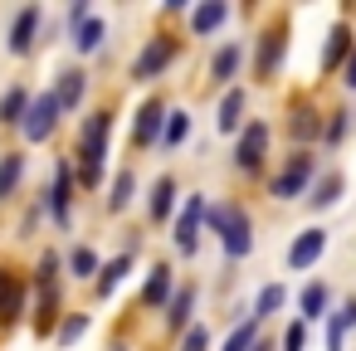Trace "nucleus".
Listing matches in <instances>:
<instances>
[{
    "label": "nucleus",
    "instance_id": "obj_5",
    "mask_svg": "<svg viewBox=\"0 0 356 351\" xmlns=\"http://www.w3.org/2000/svg\"><path fill=\"white\" fill-rule=\"evenodd\" d=\"M220 234H225V254H229V259H244V254H249L254 239H249V215H244V205H225V229H220Z\"/></svg>",
    "mask_w": 356,
    "mask_h": 351
},
{
    "label": "nucleus",
    "instance_id": "obj_24",
    "mask_svg": "<svg viewBox=\"0 0 356 351\" xmlns=\"http://www.w3.org/2000/svg\"><path fill=\"white\" fill-rule=\"evenodd\" d=\"M171 205H176V181H171V176H161V181H156V190H152V220H166V215H171Z\"/></svg>",
    "mask_w": 356,
    "mask_h": 351
},
{
    "label": "nucleus",
    "instance_id": "obj_40",
    "mask_svg": "<svg viewBox=\"0 0 356 351\" xmlns=\"http://www.w3.org/2000/svg\"><path fill=\"white\" fill-rule=\"evenodd\" d=\"M341 137H346V113H332V122H327V142L337 147Z\"/></svg>",
    "mask_w": 356,
    "mask_h": 351
},
{
    "label": "nucleus",
    "instance_id": "obj_39",
    "mask_svg": "<svg viewBox=\"0 0 356 351\" xmlns=\"http://www.w3.org/2000/svg\"><path fill=\"white\" fill-rule=\"evenodd\" d=\"M205 346H210L205 327H191V332H186V341H181V351H205Z\"/></svg>",
    "mask_w": 356,
    "mask_h": 351
},
{
    "label": "nucleus",
    "instance_id": "obj_32",
    "mask_svg": "<svg viewBox=\"0 0 356 351\" xmlns=\"http://www.w3.org/2000/svg\"><path fill=\"white\" fill-rule=\"evenodd\" d=\"M54 273H59V259H54V254H44V259H40V268H35V283H40V293H44V297L54 293Z\"/></svg>",
    "mask_w": 356,
    "mask_h": 351
},
{
    "label": "nucleus",
    "instance_id": "obj_16",
    "mask_svg": "<svg viewBox=\"0 0 356 351\" xmlns=\"http://www.w3.org/2000/svg\"><path fill=\"white\" fill-rule=\"evenodd\" d=\"M166 297H171V268H166V263H156V268H152V278H147V288H142V302H147V307H161Z\"/></svg>",
    "mask_w": 356,
    "mask_h": 351
},
{
    "label": "nucleus",
    "instance_id": "obj_26",
    "mask_svg": "<svg viewBox=\"0 0 356 351\" xmlns=\"http://www.w3.org/2000/svg\"><path fill=\"white\" fill-rule=\"evenodd\" d=\"M337 195H341V176H337V171H327V176L312 186V205H317V210H327V205H337Z\"/></svg>",
    "mask_w": 356,
    "mask_h": 351
},
{
    "label": "nucleus",
    "instance_id": "obj_25",
    "mask_svg": "<svg viewBox=\"0 0 356 351\" xmlns=\"http://www.w3.org/2000/svg\"><path fill=\"white\" fill-rule=\"evenodd\" d=\"M239 113H244V93L234 88V93L220 98V132H234L239 127Z\"/></svg>",
    "mask_w": 356,
    "mask_h": 351
},
{
    "label": "nucleus",
    "instance_id": "obj_2",
    "mask_svg": "<svg viewBox=\"0 0 356 351\" xmlns=\"http://www.w3.org/2000/svg\"><path fill=\"white\" fill-rule=\"evenodd\" d=\"M54 127H59V103H54V93L30 98V113H25V122H20L25 142H49V137H54Z\"/></svg>",
    "mask_w": 356,
    "mask_h": 351
},
{
    "label": "nucleus",
    "instance_id": "obj_4",
    "mask_svg": "<svg viewBox=\"0 0 356 351\" xmlns=\"http://www.w3.org/2000/svg\"><path fill=\"white\" fill-rule=\"evenodd\" d=\"M200 225H205V200L191 195L186 210L176 215V249H181V254H195V249H200Z\"/></svg>",
    "mask_w": 356,
    "mask_h": 351
},
{
    "label": "nucleus",
    "instance_id": "obj_37",
    "mask_svg": "<svg viewBox=\"0 0 356 351\" xmlns=\"http://www.w3.org/2000/svg\"><path fill=\"white\" fill-rule=\"evenodd\" d=\"M293 137H298V142L317 137V117H312V113H293Z\"/></svg>",
    "mask_w": 356,
    "mask_h": 351
},
{
    "label": "nucleus",
    "instance_id": "obj_41",
    "mask_svg": "<svg viewBox=\"0 0 356 351\" xmlns=\"http://www.w3.org/2000/svg\"><path fill=\"white\" fill-rule=\"evenodd\" d=\"M83 20H88V0H74V6H69V25L79 30Z\"/></svg>",
    "mask_w": 356,
    "mask_h": 351
},
{
    "label": "nucleus",
    "instance_id": "obj_9",
    "mask_svg": "<svg viewBox=\"0 0 356 351\" xmlns=\"http://www.w3.org/2000/svg\"><path fill=\"white\" fill-rule=\"evenodd\" d=\"M322 249H327V234H322V229H302V234L293 239V249H288V263H293V268H312V263L322 259Z\"/></svg>",
    "mask_w": 356,
    "mask_h": 351
},
{
    "label": "nucleus",
    "instance_id": "obj_34",
    "mask_svg": "<svg viewBox=\"0 0 356 351\" xmlns=\"http://www.w3.org/2000/svg\"><path fill=\"white\" fill-rule=\"evenodd\" d=\"M249 346H254V322H244L225 336V351H249Z\"/></svg>",
    "mask_w": 356,
    "mask_h": 351
},
{
    "label": "nucleus",
    "instance_id": "obj_12",
    "mask_svg": "<svg viewBox=\"0 0 356 351\" xmlns=\"http://www.w3.org/2000/svg\"><path fill=\"white\" fill-rule=\"evenodd\" d=\"M20 312H25V288H20L15 273L0 268V322H10V317H20Z\"/></svg>",
    "mask_w": 356,
    "mask_h": 351
},
{
    "label": "nucleus",
    "instance_id": "obj_33",
    "mask_svg": "<svg viewBox=\"0 0 356 351\" xmlns=\"http://www.w3.org/2000/svg\"><path fill=\"white\" fill-rule=\"evenodd\" d=\"M54 317H59V302H54V293H49V297L40 302V312H35V332L49 336V332H54Z\"/></svg>",
    "mask_w": 356,
    "mask_h": 351
},
{
    "label": "nucleus",
    "instance_id": "obj_17",
    "mask_svg": "<svg viewBox=\"0 0 356 351\" xmlns=\"http://www.w3.org/2000/svg\"><path fill=\"white\" fill-rule=\"evenodd\" d=\"M20 176H25V156H20V152H6V156H0V200L15 195Z\"/></svg>",
    "mask_w": 356,
    "mask_h": 351
},
{
    "label": "nucleus",
    "instance_id": "obj_13",
    "mask_svg": "<svg viewBox=\"0 0 356 351\" xmlns=\"http://www.w3.org/2000/svg\"><path fill=\"white\" fill-rule=\"evenodd\" d=\"M83 88H88V83H83V74H79V69H64V74H59V88H54L59 113H74V108H79V98H83Z\"/></svg>",
    "mask_w": 356,
    "mask_h": 351
},
{
    "label": "nucleus",
    "instance_id": "obj_28",
    "mask_svg": "<svg viewBox=\"0 0 356 351\" xmlns=\"http://www.w3.org/2000/svg\"><path fill=\"white\" fill-rule=\"evenodd\" d=\"M191 302H195V288H181V293L166 302V322H171V327H186V317H191Z\"/></svg>",
    "mask_w": 356,
    "mask_h": 351
},
{
    "label": "nucleus",
    "instance_id": "obj_20",
    "mask_svg": "<svg viewBox=\"0 0 356 351\" xmlns=\"http://www.w3.org/2000/svg\"><path fill=\"white\" fill-rule=\"evenodd\" d=\"M239 59H244V54H239V44H225V49L215 54V64H210V74H215V83H229V79L239 74Z\"/></svg>",
    "mask_w": 356,
    "mask_h": 351
},
{
    "label": "nucleus",
    "instance_id": "obj_31",
    "mask_svg": "<svg viewBox=\"0 0 356 351\" xmlns=\"http://www.w3.org/2000/svg\"><path fill=\"white\" fill-rule=\"evenodd\" d=\"M69 268H74V278H88V273H98V259H93V249H83V244H79V249L69 254Z\"/></svg>",
    "mask_w": 356,
    "mask_h": 351
},
{
    "label": "nucleus",
    "instance_id": "obj_11",
    "mask_svg": "<svg viewBox=\"0 0 356 351\" xmlns=\"http://www.w3.org/2000/svg\"><path fill=\"white\" fill-rule=\"evenodd\" d=\"M69 195H74V166L59 161V171H54V190H49V215H54L59 225H69Z\"/></svg>",
    "mask_w": 356,
    "mask_h": 351
},
{
    "label": "nucleus",
    "instance_id": "obj_1",
    "mask_svg": "<svg viewBox=\"0 0 356 351\" xmlns=\"http://www.w3.org/2000/svg\"><path fill=\"white\" fill-rule=\"evenodd\" d=\"M108 127H113V113H93V117L83 122V137H79V156H83L79 181H83V186H98V176H103V156H108Z\"/></svg>",
    "mask_w": 356,
    "mask_h": 351
},
{
    "label": "nucleus",
    "instance_id": "obj_3",
    "mask_svg": "<svg viewBox=\"0 0 356 351\" xmlns=\"http://www.w3.org/2000/svg\"><path fill=\"white\" fill-rule=\"evenodd\" d=\"M307 186H312V156H307V152H293L288 166L273 176V200H293V195H302Z\"/></svg>",
    "mask_w": 356,
    "mask_h": 351
},
{
    "label": "nucleus",
    "instance_id": "obj_21",
    "mask_svg": "<svg viewBox=\"0 0 356 351\" xmlns=\"http://www.w3.org/2000/svg\"><path fill=\"white\" fill-rule=\"evenodd\" d=\"M127 268H132V254H118L113 263H103V268H98V273H103V278H98V293L108 297V293H113V288L127 278Z\"/></svg>",
    "mask_w": 356,
    "mask_h": 351
},
{
    "label": "nucleus",
    "instance_id": "obj_30",
    "mask_svg": "<svg viewBox=\"0 0 356 351\" xmlns=\"http://www.w3.org/2000/svg\"><path fill=\"white\" fill-rule=\"evenodd\" d=\"M278 307H283V288H278V283H268V288L259 293V302H254V317H273Z\"/></svg>",
    "mask_w": 356,
    "mask_h": 351
},
{
    "label": "nucleus",
    "instance_id": "obj_8",
    "mask_svg": "<svg viewBox=\"0 0 356 351\" xmlns=\"http://www.w3.org/2000/svg\"><path fill=\"white\" fill-rule=\"evenodd\" d=\"M161 127H166V108H161V98H147V103H142V113H137L132 142H137V147H152V142L161 137Z\"/></svg>",
    "mask_w": 356,
    "mask_h": 351
},
{
    "label": "nucleus",
    "instance_id": "obj_18",
    "mask_svg": "<svg viewBox=\"0 0 356 351\" xmlns=\"http://www.w3.org/2000/svg\"><path fill=\"white\" fill-rule=\"evenodd\" d=\"M351 59V35H346V25H337L332 35H327V59H322V69H337V64H346Z\"/></svg>",
    "mask_w": 356,
    "mask_h": 351
},
{
    "label": "nucleus",
    "instance_id": "obj_42",
    "mask_svg": "<svg viewBox=\"0 0 356 351\" xmlns=\"http://www.w3.org/2000/svg\"><path fill=\"white\" fill-rule=\"evenodd\" d=\"M341 83H346V88H356V49H351V59L341 64Z\"/></svg>",
    "mask_w": 356,
    "mask_h": 351
},
{
    "label": "nucleus",
    "instance_id": "obj_23",
    "mask_svg": "<svg viewBox=\"0 0 356 351\" xmlns=\"http://www.w3.org/2000/svg\"><path fill=\"white\" fill-rule=\"evenodd\" d=\"M74 35H79V40H74V44H79V54H93V49H98V44H103V35H108V25H103V20H93V15H88V20H83V25H79V30H74Z\"/></svg>",
    "mask_w": 356,
    "mask_h": 351
},
{
    "label": "nucleus",
    "instance_id": "obj_7",
    "mask_svg": "<svg viewBox=\"0 0 356 351\" xmlns=\"http://www.w3.org/2000/svg\"><path fill=\"white\" fill-rule=\"evenodd\" d=\"M176 59V40H152L142 54H137V64H132V79H156L166 64Z\"/></svg>",
    "mask_w": 356,
    "mask_h": 351
},
{
    "label": "nucleus",
    "instance_id": "obj_29",
    "mask_svg": "<svg viewBox=\"0 0 356 351\" xmlns=\"http://www.w3.org/2000/svg\"><path fill=\"white\" fill-rule=\"evenodd\" d=\"M186 132H191V117H186V113H166L161 142H166V147H181V142H186Z\"/></svg>",
    "mask_w": 356,
    "mask_h": 351
},
{
    "label": "nucleus",
    "instance_id": "obj_43",
    "mask_svg": "<svg viewBox=\"0 0 356 351\" xmlns=\"http://www.w3.org/2000/svg\"><path fill=\"white\" fill-rule=\"evenodd\" d=\"M249 351H273V341H254V346H249Z\"/></svg>",
    "mask_w": 356,
    "mask_h": 351
},
{
    "label": "nucleus",
    "instance_id": "obj_44",
    "mask_svg": "<svg viewBox=\"0 0 356 351\" xmlns=\"http://www.w3.org/2000/svg\"><path fill=\"white\" fill-rule=\"evenodd\" d=\"M113 351H127V346H113Z\"/></svg>",
    "mask_w": 356,
    "mask_h": 351
},
{
    "label": "nucleus",
    "instance_id": "obj_38",
    "mask_svg": "<svg viewBox=\"0 0 356 351\" xmlns=\"http://www.w3.org/2000/svg\"><path fill=\"white\" fill-rule=\"evenodd\" d=\"M302 341H307V327H302V322H293V327L283 332V351H302Z\"/></svg>",
    "mask_w": 356,
    "mask_h": 351
},
{
    "label": "nucleus",
    "instance_id": "obj_14",
    "mask_svg": "<svg viewBox=\"0 0 356 351\" xmlns=\"http://www.w3.org/2000/svg\"><path fill=\"white\" fill-rule=\"evenodd\" d=\"M225 15H229L225 0H205V6H195V10H191V30H195V35H210V30H220V25H225Z\"/></svg>",
    "mask_w": 356,
    "mask_h": 351
},
{
    "label": "nucleus",
    "instance_id": "obj_15",
    "mask_svg": "<svg viewBox=\"0 0 356 351\" xmlns=\"http://www.w3.org/2000/svg\"><path fill=\"white\" fill-rule=\"evenodd\" d=\"M278 64H283V30H268L259 44V79H273Z\"/></svg>",
    "mask_w": 356,
    "mask_h": 351
},
{
    "label": "nucleus",
    "instance_id": "obj_27",
    "mask_svg": "<svg viewBox=\"0 0 356 351\" xmlns=\"http://www.w3.org/2000/svg\"><path fill=\"white\" fill-rule=\"evenodd\" d=\"M298 302H302V317H307V322H317V317L327 312V288H322V283H307Z\"/></svg>",
    "mask_w": 356,
    "mask_h": 351
},
{
    "label": "nucleus",
    "instance_id": "obj_36",
    "mask_svg": "<svg viewBox=\"0 0 356 351\" xmlns=\"http://www.w3.org/2000/svg\"><path fill=\"white\" fill-rule=\"evenodd\" d=\"M83 332H88V317H79V312H74V317H64V327H59V341L69 346V341H79Z\"/></svg>",
    "mask_w": 356,
    "mask_h": 351
},
{
    "label": "nucleus",
    "instance_id": "obj_35",
    "mask_svg": "<svg viewBox=\"0 0 356 351\" xmlns=\"http://www.w3.org/2000/svg\"><path fill=\"white\" fill-rule=\"evenodd\" d=\"M132 200V171H118V181H113V210H122Z\"/></svg>",
    "mask_w": 356,
    "mask_h": 351
},
{
    "label": "nucleus",
    "instance_id": "obj_10",
    "mask_svg": "<svg viewBox=\"0 0 356 351\" xmlns=\"http://www.w3.org/2000/svg\"><path fill=\"white\" fill-rule=\"evenodd\" d=\"M40 20H44V15H40V6H25V10L15 15V25H10V54H30Z\"/></svg>",
    "mask_w": 356,
    "mask_h": 351
},
{
    "label": "nucleus",
    "instance_id": "obj_19",
    "mask_svg": "<svg viewBox=\"0 0 356 351\" xmlns=\"http://www.w3.org/2000/svg\"><path fill=\"white\" fill-rule=\"evenodd\" d=\"M346 327H356V297L327 322V351H341V336H346Z\"/></svg>",
    "mask_w": 356,
    "mask_h": 351
},
{
    "label": "nucleus",
    "instance_id": "obj_22",
    "mask_svg": "<svg viewBox=\"0 0 356 351\" xmlns=\"http://www.w3.org/2000/svg\"><path fill=\"white\" fill-rule=\"evenodd\" d=\"M30 113V93L25 88H10L6 98H0V122H25Z\"/></svg>",
    "mask_w": 356,
    "mask_h": 351
},
{
    "label": "nucleus",
    "instance_id": "obj_6",
    "mask_svg": "<svg viewBox=\"0 0 356 351\" xmlns=\"http://www.w3.org/2000/svg\"><path fill=\"white\" fill-rule=\"evenodd\" d=\"M264 152H268V122H249L244 137H239V171H259L264 166Z\"/></svg>",
    "mask_w": 356,
    "mask_h": 351
}]
</instances>
